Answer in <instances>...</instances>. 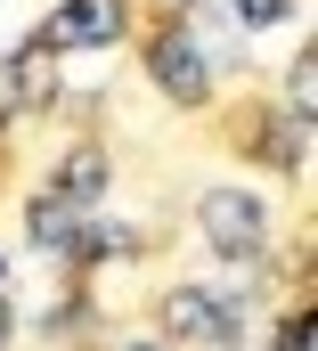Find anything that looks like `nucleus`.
Returning a JSON list of instances; mask_svg holds the SVG:
<instances>
[{
	"label": "nucleus",
	"mask_w": 318,
	"mask_h": 351,
	"mask_svg": "<svg viewBox=\"0 0 318 351\" xmlns=\"http://www.w3.org/2000/svg\"><path fill=\"white\" fill-rule=\"evenodd\" d=\"M196 229L229 254V262H245V254H261V229H269V204L261 196H245V188H212L204 204H196Z\"/></svg>",
	"instance_id": "1"
},
{
	"label": "nucleus",
	"mask_w": 318,
	"mask_h": 351,
	"mask_svg": "<svg viewBox=\"0 0 318 351\" xmlns=\"http://www.w3.org/2000/svg\"><path fill=\"white\" fill-rule=\"evenodd\" d=\"M163 327H171V335H180V343H237L245 335V311L237 302H221V294H196V286H180V294H171V302H163Z\"/></svg>",
	"instance_id": "2"
},
{
	"label": "nucleus",
	"mask_w": 318,
	"mask_h": 351,
	"mask_svg": "<svg viewBox=\"0 0 318 351\" xmlns=\"http://www.w3.org/2000/svg\"><path fill=\"white\" fill-rule=\"evenodd\" d=\"M156 82L180 98V106H196L204 90H212V74H204V49H196V33H163L156 41Z\"/></svg>",
	"instance_id": "3"
},
{
	"label": "nucleus",
	"mask_w": 318,
	"mask_h": 351,
	"mask_svg": "<svg viewBox=\"0 0 318 351\" xmlns=\"http://www.w3.org/2000/svg\"><path fill=\"white\" fill-rule=\"evenodd\" d=\"M114 33H123V0H66L49 16V41H66V49H98Z\"/></svg>",
	"instance_id": "4"
},
{
	"label": "nucleus",
	"mask_w": 318,
	"mask_h": 351,
	"mask_svg": "<svg viewBox=\"0 0 318 351\" xmlns=\"http://www.w3.org/2000/svg\"><path fill=\"white\" fill-rule=\"evenodd\" d=\"M49 82H58V74H49L41 41H33V49H16V58L0 66V98H8V106H41V98H49Z\"/></svg>",
	"instance_id": "5"
},
{
	"label": "nucleus",
	"mask_w": 318,
	"mask_h": 351,
	"mask_svg": "<svg viewBox=\"0 0 318 351\" xmlns=\"http://www.w3.org/2000/svg\"><path fill=\"white\" fill-rule=\"evenodd\" d=\"M33 245L41 254H74L82 245V213L66 196H33Z\"/></svg>",
	"instance_id": "6"
},
{
	"label": "nucleus",
	"mask_w": 318,
	"mask_h": 351,
	"mask_svg": "<svg viewBox=\"0 0 318 351\" xmlns=\"http://www.w3.org/2000/svg\"><path fill=\"white\" fill-rule=\"evenodd\" d=\"M98 188H106V164H98V156H90V147H82L74 164H66V180H58V196H66V204H98Z\"/></svg>",
	"instance_id": "7"
},
{
	"label": "nucleus",
	"mask_w": 318,
	"mask_h": 351,
	"mask_svg": "<svg viewBox=\"0 0 318 351\" xmlns=\"http://www.w3.org/2000/svg\"><path fill=\"white\" fill-rule=\"evenodd\" d=\"M286 98H294V114H310V58H294V74H286Z\"/></svg>",
	"instance_id": "8"
},
{
	"label": "nucleus",
	"mask_w": 318,
	"mask_h": 351,
	"mask_svg": "<svg viewBox=\"0 0 318 351\" xmlns=\"http://www.w3.org/2000/svg\"><path fill=\"white\" fill-rule=\"evenodd\" d=\"M237 16H245V25H278V16H286V0H237Z\"/></svg>",
	"instance_id": "9"
},
{
	"label": "nucleus",
	"mask_w": 318,
	"mask_h": 351,
	"mask_svg": "<svg viewBox=\"0 0 318 351\" xmlns=\"http://www.w3.org/2000/svg\"><path fill=\"white\" fill-rule=\"evenodd\" d=\"M278 343H286V351H310L318 335H310V319H286V335H278Z\"/></svg>",
	"instance_id": "10"
},
{
	"label": "nucleus",
	"mask_w": 318,
	"mask_h": 351,
	"mask_svg": "<svg viewBox=\"0 0 318 351\" xmlns=\"http://www.w3.org/2000/svg\"><path fill=\"white\" fill-rule=\"evenodd\" d=\"M0 335H8V262H0Z\"/></svg>",
	"instance_id": "11"
}]
</instances>
